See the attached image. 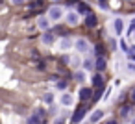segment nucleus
Returning a JSON list of instances; mask_svg holds the SVG:
<instances>
[{
    "mask_svg": "<svg viewBox=\"0 0 135 124\" xmlns=\"http://www.w3.org/2000/svg\"><path fill=\"white\" fill-rule=\"evenodd\" d=\"M89 48H91V45H89V41L85 37H78L74 41V50L78 54H85V52H89Z\"/></svg>",
    "mask_w": 135,
    "mask_h": 124,
    "instance_id": "f257e3e1",
    "label": "nucleus"
},
{
    "mask_svg": "<svg viewBox=\"0 0 135 124\" xmlns=\"http://www.w3.org/2000/svg\"><path fill=\"white\" fill-rule=\"evenodd\" d=\"M104 85H105V80H104L102 72L93 74V78H91V87H93V89H96V91H100V89H104Z\"/></svg>",
    "mask_w": 135,
    "mask_h": 124,
    "instance_id": "f03ea898",
    "label": "nucleus"
},
{
    "mask_svg": "<svg viewBox=\"0 0 135 124\" xmlns=\"http://www.w3.org/2000/svg\"><path fill=\"white\" fill-rule=\"evenodd\" d=\"M50 21H61V17H63V8L61 6H52L50 9H48V15H46Z\"/></svg>",
    "mask_w": 135,
    "mask_h": 124,
    "instance_id": "7ed1b4c3",
    "label": "nucleus"
},
{
    "mask_svg": "<svg viewBox=\"0 0 135 124\" xmlns=\"http://www.w3.org/2000/svg\"><path fill=\"white\" fill-rule=\"evenodd\" d=\"M57 46H59V50H61V52H67V50L74 48V39H70L69 35H65V37H61V39H59Z\"/></svg>",
    "mask_w": 135,
    "mask_h": 124,
    "instance_id": "20e7f679",
    "label": "nucleus"
},
{
    "mask_svg": "<svg viewBox=\"0 0 135 124\" xmlns=\"http://www.w3.org/2000/svg\"><path fill=\"white\" fill-rule=\"evenodd\" d=\"M85 115H87V107H85V106H81V107H78V111H74V113H72V117H70V118H72V122H74V124H80V122L83 120V117H85Z\"/></svg>",
    "mask_w": 135,
    "mask_h": 124,
    "instance_id": "39448f33",
    "label": "nucleus"
},
{
    "mask_svg": "<svg viewBox=\"0 0 135 124\" xmlns=\"http://www.w3.org/2000/svg\"><path fill=\"white\" fill-rule=\"evenodd\" d=\"M107 69V59H105V56H98L96 59H94V70L96 72H104Z\"/></svg>",
    "mask_w": 135,
    "mask_h": 124,
    "instance_id": "423d86ee",
    "label": "nucleus"
},
{
    "mask_svg": "<svg viewBox=\"0 0 135 124\" xmlns=\"http://www.w3.org/2000/svg\"><path fill=\"white\" fill-rule=\"evenodd\" d=\"M65 21H67L69 26H78V22H80V15H78V11H69V13L65 15Z\"/></svg>",
    "mask_w": 135,
    "mask_h": 124,
    "instance_id": "0eeeda50",
    "label": "nucleus"
},
{
    "mask_svg": "<svg viewBox=\"0 0 135 124\" xmlns=\"http://www.w3.org/2000/svg\"><path fill=\"white\" fill-rule=\"evenodd\" d=\"M59 104H61V106H65V107L72 106V104H74V96H72L70 93H67V91H65V93H61V94H59Z\"/></svg>",
    "mask_w": 135,
    "mask_h": 124,
    "instance_id": "6e6552de",
    "label": "nucleus"
},
{
    "mask_svg": "<svg viewBox=\"0 0 135 124\" xmlns=\"http://www.w3.org/2000/svg\"><path fill=\"white\" fill-rule=\"evenodd\" d=\"M41 41H43V45H46V46L54 45V41H56V35H54V32H50V30L43 32V35H41Z\"/></svg>",
    "mask_w": 135,
    "mask_h": 124,
    "instance_id": "1a4fd4ad",
    "label": "nucleus"
},
{
    "mask_svg": "<svg viewBox=\"0 0 135 124\" xmlns=\"http://www.w3.org/2000/svg\"><path fill=\"white\" fill-rule=\"evenodd\" d=\"M78 96H80V100H83V102L91 100V98H93V87H81L80 93H78Z\"/></svg>",
    "mask_w": 135,
    "mask_h": 124,
    "instance_id": "9d476101",
    "label": "nucleus"
},
{
    "mask_svg": "<svg viewBox=\"0 0 135 124\" xmlns=\"http://www.w3.org/2000/svg\"><path fill=\"white\" fill-rule=\"evenodd\" d=\"M104 118V109H94L93 113H91V117H89V122L91 124H96V122H100Z\"/></svg>",
    "mask_w": 135,
    "mask_h": 124,
    "instance_id": "9b49d317",
    "label": "nucleus"
},
{
    "mask_svg": "<svg viewBox=\"0 0 135 124\" xmlns=\"http://www.w3.org/2000/svg\"><path fill=\"white\" fill-rule=\"evenodd\" d=\"M37 28L43 30V32L50 30V19H48V17H39V19H37Z\"/></svg>",
    "mask_w": 135,
    "mask_h": 124,
    "instance_id": "f8f14e48",
    "label": "nucleus"
},
{
    "mask_svg": "<svg viewBox=\"0 0 135 124\" xmlns=\"http://www.w3.org/2000/svg\"><path fill=\"white\" fill-rule=\"evenodd\" d=\"M81 69H83L85 72H89V70H94V59H91V58H85V59H81Z\"/></svg>",
    "mask_w": 135,
    "mask_h": 124,
    "instance_id": "ddd939ff",
    "label": "nucleus"
},
{
    "mask_svg": "<svg viewBox=\"0 0 135 124\" xmlns=\"http://www.w3.org/2000/svg\"><path fill=\"white\" fill-rule=\"evenodd\" d=\"M74 80H76L78 83H83V82L87 80V72H85L83 69H76V70H74Z\"/></svg>",
    "mask_w": 135,
    "mask_h": 124,
    "instance_id": "4468645a",
    "label": "nucleus"
},
{
    "mask_svg": "<svg viewBox=\"0 0 135 124\" xmlns=\"http://www.w3.org/2000/svg\"><path fill=\"white\" fill-rule=\"evenodd\" d=\"M124 21L122 19H115V22H113V28H115V34L117 35H122V32H124Z\"/></svg>",
    "mask_w": 135,
    "mask_h": 124,
    "instance_id": "2eb2a0df",
    "label": "nucleus"
},
{
    "mask_svg": "<svg viewBox=\"0 0 135 124\" xmlns=\"http://www.w3.org/2000/svg\"><path fill=\"white\" fill-rule=\"evenodd\" d=\"M85 26H87V28H94V26H96V17H94L93 13L85 15Z\"/></svg>",
    "mask_w": 135,
    "mask_h": 124,
    "instance_id": "dca6fc26",
    "label": "nucleus"
},
{
    "mask_svg": "<svg viewBox=\"0 0 135 124\" xmlns=\"http://www.w3.org/2000/svg\"><path fill=\"white\" fill-rule=\"evenodd\" d=\"M67 87H69V82H67V80H57V82H56V89H57V91L65 93Z\"/></svg>",
    "mask_w": 135,
    "mask_h": 124,
    "instance_id": "f3484780",
    "label": "nucleus"
},
{
    "mask_svg": "<svg viewBox=\"0 0 135 124\" xmlns=\"http://www.w3.org/2000/svg\"><path fill=\"white\" fill-rule=\"evenodd\" d=\"M43 122H45V120H41L35 113H32V115L26 118V124H43Z\"/></svg>",
    "mask_w": 135,
    "mask_h": 124,
    "instance_id": "a211bd4d",
    "label": "nucleus"
},
{
    "mask_svg": "<svg viewBox=\"0 0 135 124\" xmlns=\"http://www.w3.org/2000/svg\"><path fill=\"white\" fill-rule=\"evenodd\" d=\"M76 11H78V15H89V13H91V11H89V8H87L85 4H81V2L78 4V8H76Z\"/></svg>",
    "mask_w": 135,
    "mask_h": 124,
    "instance_id": "6ab92c4d",
    "label": "nucleus"
},
{
    "mask_svg": "<svg viewBox=\"0 0 135 124\" xmlns=\"http://www.w3.org/2000/svg\"><path fill=\"white\" fill-rule=\"evenodd\" d=\"M43 102L48 104V106H52V104H54V93H50V91L45 93V94H43Z\"/></svg>",
    "mask_w": 135,
    "mask_h": 124,
    "instance_id": "aec40b11",
    "label": "nucleus"
},
{
    "mask_svg": "<svg viewBox=\"0 0 135 124\" xmlns=\"http://www.w3.org/2000/svg\"><path fill=\"white\" fill-rule=\"evenodd\" d=\"M67 117H69V113L65 111V113H63L61 117H56V120H54V124H65V122H67Z\"/></svg>",
    "mask_w": 135,
    "mask_h": 124,
    "instance_id": "412c9836",
    "label": "nucleus"
},
{
    "mask_svg": "<svg viewBox=\"0 0 135 124\" xmlns=\"http://www.w3.org/2000/svg\"><path fill=\"white\" fill-rule=\"evenodd\" d=\"M33 113H35V115H37L41 120H45V117H46V109H43V107H37Z\"/></svg>",
    "mask_w": 135,
    "mask_h": 124,
    "instance_id": "4be33fe9",
    "label": "nucleus"
},
{
    "mask_svg": "<svg viewBox=\"0 0 135 124\" xmlns=\"http://www.w3.org/2000/svg\"><path fill=\"white\" fill-rule=\"evenodd\" d=\"M128 70L135 74V63H133V61H129V63H128Z\"/></svg>",
    "mask_w": 135,
    "mask_h": 124,
    "instance_id": "5701e85b",
    "label": "nucleus"
},
{
    "mask_svg": "<svg viewBox=\"0 0 135 124\" xmlns=\"http://www.w3.org/2000/svg\"><path fill=\"white\" fill-rule=\"evenodd\" d=\"M128 115H129V107L124 106V107H122V117H128Z\"/></svg>",
    "mask_w": 135,
    "mask_h": 124,
    "instance_id": "b1692460",
    "label": "nucleus"
},
{
    "mask_svg": "<svg viewBox=\"0 0 135 124\" xmlns=\"http://www.w3.org/2000/svg\"><path fill=\"white\" fill-rule=\"evenodd\" d=\"M129 100H131V104H135V87H133L131 93H129Z\"/></svg>",
    "mask_w": 135,
    "mask_h": 124,
    "instance_id": "393cba45",
    "label": "nucleus"
},
{
    "mask_svg": "<svg viewBox=\"0 0 135 124\" xmlns=\"http://www.w3.org/2000/svg\"><path fill=\"white\" fill-rule=\"evenodd\" d=\"M98 4H100L102 9H105V0H98Z\"/></svg>",
    "mask_w": 135,
    "mask_h": 124,
    "instance_id": "a878e982",
    "label": "nucleus"
},
{
    "mask_svg": "<svg viewBox=\"0 0 135 124\" xmlns=\"http://www.w3.org/2000/svg\"><path fill=\"white\" fill-rule=\"evenodd\" d=\"M105 124H118L115 118H109V120H105Z\"/></svg>",
    "mask_w": 135,
    "mask_h": 124,
    "instance_id": "bb28decb",
    "label": "nucleus"
},
{
    "mask_svg": "<svg viewBox=\"0 0 135 124\" xmlns=\"http://www.w3.org/2000/svg\"><path fill=\"white\" fill-rule=\"evenodd\" d=\"M128 54H135V46H131V48H129V52H128Z\"/></svg>",
    "mask_w": 135,
    "mask_h": 124,
    "instance_id": "cd10ccee",
    "label": "nucleus"
},
{
    "mask_svg": "<svg viewBox=\"0 0 135 124\" xmlns=\"http://www.w3.org/2000/svg\"><path fill=\"white\" fill-rule=\"evenodd\" d=\"M13 2H15V4H21V2H22V0H13Z\"/></svg>",
    "mask_w": 135,
    "mask_h": 124,
    "instance_id": "c85d7f7f",
    "label": "nucleus"
},
{
    "mask_svg": "<svg viewBox=\"0 0 135 124\" xmlns=\"http://www.w3.org/2000/svg\"><path fill=\"white\" fill-rule=\"evenodd\" d=\"M80 124H91V122H89V120H87V122H83V120H81V122H80Z\"/></svg>",
    "mask_w": 135,
    "mask_h": 124,
    "instance_id": "c756f323",
    "label": "nucleus"
},
{
    "mask_svg": "<svg viewBox=\"0 0 135 124\" xmlns=\"http://www.w3.org/2000/svg\"><path fill=\"white\" fill-rule=\"evenodd\" d=\"M131 124H135V120H131Z\"/></svg>",
    "mask_w": 135,
    "mask_h": 124,
    "instance_id": "7c9ffc66",
    "label": "nucleus"
},
{
    "mask_svg": "<svg viewBox=\"0 0 135 124\" xmlns=\"http://www.w3.org/2000/svg\"><path fill=\"white\" fill-rule=\"evenodd\" d=\"M72 2H78V0H72Z\"/></svg>",
    "mask_w": 135,
    "mask_h": 124,
    "instance_id": "2f4dec72",
    "label": "nucleus"
}]
</instances>
